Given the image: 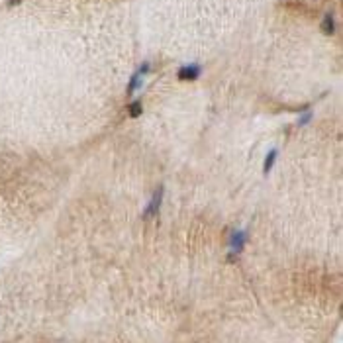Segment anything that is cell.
<instances>
[{"label":"cell","mask_w":343,"mask_h":343,"mask_svg":"<svg viewBox=\"0 0 343 343\" xmlns=\"http://www.w3.org/2000/svg\"><path fill=\"white\" fill-rule=\"evenodd\" d=\"M245 243H247V231H245V229L233 231V233L229 235V259H235V257L243 251Z\"/></svg>","instance_id":"1"},{"label":"cell","mask_w":343,"mask_h":343,"mask_svg":"<svg viewBox=\"0 0 343 343\" xmlns=\"http://www.w3.org/2000/svg\"><path fill=\"white\" fill-rule=\"evenodd\" d=\"M149 73V63H143L133 75H131V79H129V83H128V88H126V92H128V96H131L133 92H137L139 88H141V85H143V77Z\"/></svg>","instance_id":"2"},{"label":"cell","mask_w":343,"mask_h":343,"mask_svg":"<svg viewBox=\"0 0 343 343\" xmlns=\"http://www.w3.org/2000/svg\"><path fill=\"white\" fill-rule=\"evenodd\" d=\"M161 202H163V186H159V188L153 192V196H151L149 204H147V206H145V210H143V218H145V220H149V218L157 216V214H159V210H161Z\"/></svg>","instance_id":"3"},{"label":"cell","mask_w":343,"mask_h":343,"mask_svg":"<svg viewBox=\"0 0 343 343\" xmlns=\"http://www.w3.org/2000/svg\"><path fill=\"white\" fill-rule=\"evenodd\" d=\"M200 75H202V67L196 65V63H192V65H182V67L176 71L178 81H196Z\"/></svg>","instance_id":"4"},{"label":"cell","mask_w":343,"mask_h":343,"mask_svg":"<svg viewBox=\"0 0 343 343\" xmlns=\"http://www.w3.org/2000/svg\"><path fill=\"white\" fill-rule=\"evenodd\" d=\"M277 157H279V149H271V151L265 155V161H263V174H269V172H271L275 161H277Z\"/></svg>","instance_id":"5"},{"label":"cell","mask_w":343,"mask_h":343,"mask_svg":"<svg viewBox=\"0 0 343 343\" xmlns=\"http://www.w3.org/2000/svg\"><path fill=\"white\" fill-rule=\"evenodd\" d=\"M322 32H324L326 36H332V34L336 32V20H334L332 14H326V16H324V20H322Z\"/></svg>","instance_id":"6"},{"label":"cell","mask_w":343,"mask_h":343,"mask_svg":"<svg viewBox=\"0 0 343 343\" xmlns=\"http://www.w3.org/2000/svg\"><path fill=\"white\" fill-rule=\"evenodd\" d=\"M128 112H129V116H131V118H139V116H141V112H143V106H141V102H139V100H133V102L129 104Z\"/></svg>","instance_id":"7"},{"label":"cell","mask_w":343,"mask_h":343,"mask_svg":"<svg viewBox=\"0 0 343 343\" xmlns=\"http://www.w3.org/2000/svg\"><path fill=\"white\" fill-rule=\"evenodd\" d=\"M312 116H314V112H312L310 108H306V112H304V114H302V116H300V118H298V126L302 128V126H306V124H310V120H312Z\"/></svg>","instance_id":"8"},{"label":"cell","mask_w":343,"mask_h":343,"mask_svg":"<svg viewBox=\"0 0 343 343\" xmlns=\"http://www.w3.org/2000/svg\"><path fill=\"white\" fill-rule=\"evenodd\" d=\"M16 4H20V0H10L8 2V6H16Z\"/></svg>","instance_id":"9"}]
</instances>
